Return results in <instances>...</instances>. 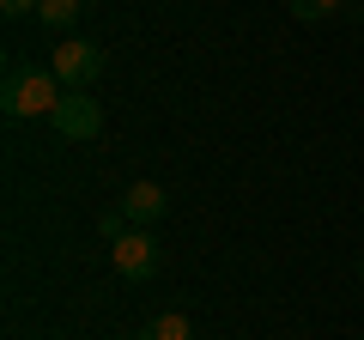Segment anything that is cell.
Here are the masks:
<instances>
[{
    "instance_id": "obj_1",
    "label": "cell",
    "mask_w": 364,
    "mask_h": 340,
    "mask_svg": "<svg viewBox=\"0 0 364 340\" xmlns=\"http://www.w3.org/2000/svg\"><path fill=\"white\" fill-rule=\"evenodd\" d=\"M67 97V85L55 79V67H25V61H6V85H0V110L13 122H49L55 104Z\"/></svg>"
},
{
    "instance_id": "obj_2",
    "label": "cell",
    "mask_w": 364,
    "mask_h": 340,
    "mask_svg": "<svg viewBox=\"0 0 364 340\" xmlns=\"http://www.w3.org/2000/svg\"><path fill=\"white\" fill-rule=\"evenodd\" d=\"M49 67H55V79H61L67 92H85L91 79L104 73V49L85 43V37H61V43H55V55H49Z\"/></svg>"
},
{
    "instance_id": "obj_3",
    "label": "cell",
    "mask_w": 364,
    "mask_h": 340,
    "mask_svg": "<svg viewBox=\"0 0 364 340\" xmlns=\"http://www.w3.org/2000/svg\"><path fill=\"white\" fill-rule=\"evenodd\" d=\"M49 128L61 134V140H97V134H104V110H97L91 92H67L61 104H55Z\"/></svg>"
},
{
    "instance_id": "obj_4",
    "label": "cell",
    "mask_w": 364,
    "mask_h": 340,
    "mask_svg": "<svg viewBox=\"0 0 364 340\" xmlns=\"http://www.w3.org/2000/svg\"><path fill=\"white\" fill-rule=\"evenodd\" d=\"M109 262H116V274H122V280H134V286H140V280H152V274H158V237L134 225L128 237H116V243H109Z\"/></svg>"
},
{
    "instance_id": "obj_5",
    "label": "cell",
    "mask_w": 364,
    "mask_h": 340,
    "mask_svg": "<svg viewBox=\"0 0 364 340\" xmlns=\"http://www.w3.org/2000/svg\"><path fill=\"white\" fill-rule=\"evenodd\" d=\"M122 213H128V225H140V231H152L158 219L170 213V195L158 183H134L128 195H122Z\"/></svg>"
},
{
    "instance_id": "obj_6",
    "label": "cell",
    "mask_w": 364,
    "mask_h": 340,
    "mask_svg": "<svg viewBox=\"0 0 364 340\" xmlns=\"http://www.w3.org/2000/svg\"><path fill=\"white\" fill-rule=\"evenodd\" d=\"M134 340H195V322H188L182 310H164V316H152Z\"/></svg>"
},
{
    "instance_id": "obj_7",
    "label": "cell",
    "mask_w": 364,
    "mask_h": 340,
    "mask_svg": "<svg viewBox=\"0 0 364 340\" xmlns=\"http://www.w3.org/2000/svg\"><path fill=\"white\" fill-rule=\"evenodd\" d=\"M79 13H85V0H37V25L49 31H73Z\"/></svg>"
},
{
    "instance_id": "obj_8",
    "label": "cell",
    "mask_w": 364,
    "mask_h": 340,
    "mask_svg": "<svg viewBox=\"0 0 364 340\" xmlns=\"http://www.w3.org/2000/svg\"><path fill=\"white\" fill-rule=\"evenodd\" d=\"M286 6H291V18H304V25H316V18L340 13V0H286Z\"/></svg>"
},
{
    "instance_id": "obj_9",
    "label": "cell",
    "mask_w": 364,
    "mask_h": 340,
    "mask_svg": "<svg viewBox=\"0 0 364 340\" xmlns=\"http://www.w3.org/2000/svg\"><path fill=\"white\" fill-rule=\"evenodd\" d=\"M0 13H6V18H25V13H37V0H0Z\"/></svg>"
}]
</instances>
